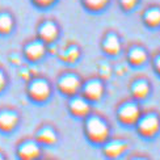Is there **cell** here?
<instances>
[{
	"mask_svg": "<svg viewBox=\"0 0 160 160\" xmlns=\"http://www.w3.org/2000/svg\"><path fill=\"white\" fill-rule=\"evenodd\" d=\"M83 134L93 146H101L112 137V128L104 116L91 112L83 118Z\"/></svg>",
	"mask_w": 160,
	"mask_h": 160,
	"instance_id": "6da1fadb",
	"label": "cell"
},
{
	"mask_svg": "<svg viewBox=\"0 0 160 160\" xmlns=\"http://www.w3.org/2000/svg\"><path fill=\"white\" fill-rule=\"evenodd\" d=\"M135 131L142 139L151 141L160 134V114L158 112H142L141 117L135 123Z\"/></svg>",
	"mask_w": 160,
	"mask_h": 160,
	"instance_id": "7a4b0ae2",
	"label": "cell"
},
{
	"mask_svg": "<svg viewBox=\"0 0 160 160\" xmlns=\"http://www.w3.org/2000/svg\"><path fill=\"white\" fill-rule=\"evenodd\" d=\"M142 108L139 105V101L134 98H129V100H125L117 106V110H116V117H117V121L126 126V128H134L137 121L139 119L142 114Z\"/></svg>",
	"mask_w": 160,
	"mask_h": 160,
	"instance_id": "3957f363",
	"label": "cell"
},
{
	"mask_svg": "<svg viewBox=\"0 0 160 160\" xmlns=\"http://www.w3.org/2000/svg\"><path fill=\"white\" fill-rule=\"evenodd\" d=\"M17 160H38L43 156V147L33 137L21 138L15 146Z\"/></svg>",
	"mask_w": 160,
	"mask_h": 160,
	"instance_id": "277c9868",
	"label": "cell"
},
{
	"mask_svg": "<svg viewBox=\"0 0 160 160\" xmlns=\"http://www.w3.org/2000/svg\"><path fill=\"white\" fill-rule=\"evenodd\" d=\"M26 93H28V97L32 101L42 104L50 98L52 88L49 80H46L45 78H33L26 85Z\"/></svg>",
	"mask_w": 160,
	"mask_h": 160,
	"instance_id": "5b68a950",
	"label": "cell"
},
{
	"mask_svg": "<svg viewBox=\"0 0 160 160\" xmlns=\"http://www.w3.org/2000/svg\"><path fill=\"white\" fill-rule=\"evenodd\" d=\"M101 152L106 160H118L130 150V143L125 138H109L104 144L100 146Z\"/></svg>",
	"mask_w": 160,
	"mask_h": 160,
	"instance_id": "8992f818",
	"label": "cell"
},
{
	"mask_svg": "<svg viewBox=\"0 0 160 160\" xmlns=\"http://www.w3.org/2000/svg\"><path fill=\"white\" fill-rule=\"evenodd\" d=\"M82 84H83V80L80 79V76L76 72L67 71V72H63V74L58 78L57 88L63 96L71 97V96H75L78 93H80Z\"/></svg>",
	"mask_w": 160,
	"mask_h": 160,
	"instance_id": "52a82bcc",
	"label": "cell"
},
{
	"mask_svg": "<svg viewBox=\"0 0 160 160\" xmlns=\"http://www.w3.org/2000/svg\"><path fill=\"white\" fill-rule=\"evenodd\" d=\"M80 95L89 102H98L105 95V84L100 78H91L87 82H83Z\"/></svg>",
	"mask_w": 160,
	"mask_h": 160,
	"instance_id": "ba28073f",
	"label": "cell"
},
{
	"mask_svg": "<svg viewBox=\"0 0 160 160\" xmlns=\"http://www.w3.org/2000/svg\"><path fill=\"white\" fill-rule=\"evenodd\" d=\"M33 138L42 146V147H52L59 142V132L51 123H42L38 126Z\"/></svg>",
	"mask_w": 160,
	"mask_h": 160,
	"instance_id": "9c48e42d",
	"label": "cell"
},
{
	"mask_svg": "<svg viewBox=\"0 0 160 160\" xmlns=\"http://www.w3.org/2000/svg\"><path fill=\"white\" fill-rule=\"evenodd\" d=\"M67 102V109L70 112V114L75 118L83 119L92 112V102H89L84 96H82L80 93L75 96L68 97Z\"/></svg>",
	"mask_w": 160,
	"mask_h": 160,
	"instance_id": "30bf717a",
	"label": "cell"
},
{
	"mask_svg": "<svg viewBox=\"0 0 160 160\" xmlns=\"http://www.w3.org/2000/svg\"><path fill=\"white\" fill-rule=\"evenodd\" d=\"M20 121H21L20 113L13 108L0 109V132L11 134L18 128Z\"/></svg>",
	"mask_w": 160,
	"mask_h": 160,
	"instance_id": "8fae6325",
	"label": "cell"
},
{
	"mask_svg": "<svg viewBox=\"0 0 160 160\" xmlns=\"http://www.w3.org/2000/svg\"><path fill=\"white\" fill-rule=\"evenodd\" d=\"M48 51V45L42 42L41 39H34L29 41L24 46V55L29 62H38L45 57Z\"/></svg>",
	"mask_w": 160,
	"mask_h": 160,
	"instance_id": "7c38bea8",
	"label": "cell"
},
{
	"mask_svg": "<svg viewBox=\"0 0 160 160\" xmlns=\"http://www.w3.org/2000/svg\"><path fill=\"white\" fill-rule=\"evenodd\" d=\"M130 93L131 97L137 101H143L151 93V84L147 79L144 78H137L130 84Z\"/></svg>",
	"mask_w": 160,
	"mask_h": 160,
	"instance_id": "4fadbf2b",
	"label": "cell"
},
{
	"mask_svg": "<svg viewBox=\"0 0 160 160\" xmlns=\"http://www.w3.org/2000/svg\"><path fill=\"white\" fill-rule=\"evenodd\" d=\"M59 36V28L55 22L52 21H45L39 25L38 28V38L46 45L52 43L57 41Z\"/></svg>",
	"mask_w": 160,
	"mask_h": 160,
	"instance_id": "5bb4252c",
	"label": "cell"
},
{
	"mask_svg": "<svg viewBox=\"0 0 160 160\" xmlns=\"http://www.w3.org/2000/svg\"><path fill=\"white\" fill-rule=\"evenodd\" d=\"M101 49L106 55L116 57L122 50L121 39H119V37L116 33H108V34H105L102 42H101Z\"/></svg>",
	"mask_w": 160,
	"mask_h": 160,
	"instance_id": "9a60e30c",
	"label": "cell"
},
{
	"mask_svg": "<svg viewBox=\"0 0 160 160\" xmlns=\"http://www.w3.org/2000/svg\"><path fill=\"white\" fill-rule=\"evenodd\" d=\"M126 58H128V62L134 66V67H142L143 64L147 63L148 61V54L146 49L141 45H134L128 50V54H126Z\"/></svg>",
	"mask_w": 160,
	"mask_h": 160,
	"instance_id": "2e32d148",
	"label": "cell"
},
{
	"mask_svg": "<svg viewBox=\"0 0 160 160\" xmlns=\"http://www.w3.org/2000/svg\"><path fill=\"white\" fill-rule=\"evenodd\" d=\"M144 24L150 28H158L160 26V9L159 8H150L143 15Z\"/></svg>",
	"mask_w": 160,
	"mask_h": 160,
	"instance_id": "e0dca14e",
	"label": "cell"
},
{
	"mask_svg": "<svg viewBox=\"0 0 160 160\" xmlns=\"http://www.w3.org/2000/svg\"><path fill=\"white\" fill-rule=\"evenodd\" d=\"M61 58L67 63H75L80 58V49L78 48L76 45H70L68 48H66L62 51Z\"/></svg>",
	"mask_w": 160,
	"mask_h": 160,
	"instance_id": "ac0fdd59",
	"label": "cell"
},
{
	"mask_svg": "<svg viewBox=\"0 0 160 160\" xmlns=\"http://www.w3.org/2000/svg\"><path fill=\"white\" fill-rule=\"evenodd\" d=\"M12 29H13V18L9 15H7V13L0 15V33L2 34H8Z\"/></svg>",
	"mask_w": 160,
	"mask_h": 160,
	"instance_id": "d6986e66",
	"label": "cell"
},
{
	"mask_svg": "<svg viewBox=\"0 0 160 160\" xmlns=\"http://www.w3.org/2000/svg\"><path fill=\"white\" fill-rule=\"evenodd\" d=\"M85 7H88L92 11H100L108 4L109 0H83Z\"/></svg>",
	"mask_w": 160,
	"mask_h": 160,
	"instance_id": "ffe728a7",
	"label": "cell"
},
{
	"mask_svg": "<svg viewBox=\"0 0 160 160\" xmlns=\"http://www.w3.org/2000/svg\"><path fill=\"white\" fill-rule=\"evenodd\" d=\"M121 2V7L125 11H131L137 5L138 0H119Z\"/></svg>",
	"mask_w": 160,
	"mask_h": 160,
	"instance_id": "44dd1931",
	"label": "cell"
},
{
	"mask_svg": "<svg viewBox=\"0 0 160 160\" xmlns=\"http://www.w3.org/2000/svg\"><path fill=\"white\" fill-rule=\"evenodd\" d=\"M152 67H154L156 74L160 76V52H158L154 57V59H152Z\"/></svg>",
	"mask_w": 160,
	"mask_h": 160,
	"instance_id": "7402d4cb",
	"label": "cell"
},
{
	"mask_svg": "<svg viewBox=\"0 0 160 160\" xmlns=\"http://www.w3.org/2000/svg\"><path fill=\"white\" fill-rule=\"evenodd\" d=\"M7 83H8V80H7V75L4 74L3 70H0V92H3L5 89Z\"/></svg>",
	"mask_w": 160,
	"mask_h": 160,
	"instance_id": "603a6c76",
	"label": "cell"
},
{
	"mask_svg": "<svg viewBox=\"0 0 160 160\" xmlns=\"http://www.w3.org/2000/svg\"><path fill=\"white\" fill-rule=\"evenodd\" d=\"M128 160H151V159L143 154H132L131 156H129Z\"/></svg>",
	"mask_w": 160,
	"mask_h": 160,
	"instance_id": "cb8c5ba5",
	"label": "cell"
},
{
	"mask_svg": "<svg viewBox=\"0 0 160 160\" xmlns=\"http://www.w3.org/2000/svg\"><path fill=\"white\" fill-rule=\"evenodd\" d=\"M34 2L38 4V5H49L51 4L54 0H34Z\"/></svg>",
	"mask_w": 160,
	"mask_h": 160,
	"instance_id": "d4e9b609",
	"label": "cell"
},
{
	"mask_svg": "<svg viewBox=\"0 0 160 160\" xmlns=\"http://www.w3.org/2000/svg\"><path fill=\"white\" fill-rule=\"evenodd\" d=\"M0 160H8V158H7V154L0 148Z\"/></svg>",
	"mask_w": 160,
	"mask_h": 160,
	"instance_id": "484cf974",
	"label": "cell"
},
{
	"mask_svg": "<svg viewBox=\"0 0 160 160\" xmlns=\"http://www.w3.org/2000/svg\"><path fill=\"white\" fill-rule=\"evenodd\" d=\"M38 160H58V159H54V158H50V156H42V158H39Z\"/></svg>",
	"mask_w": 160,
	"mask_h": 160,
	"instance_id": "4316f807",
	"label": "cell"
}]
</instances>
